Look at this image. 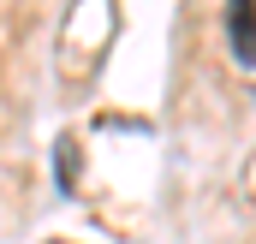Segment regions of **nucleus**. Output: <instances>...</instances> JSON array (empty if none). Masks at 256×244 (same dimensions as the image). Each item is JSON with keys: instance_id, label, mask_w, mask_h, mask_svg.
Instances as JSON below:
<instances>
[{"instance_id": "f257e3e1", "label": "nucleus", "mask_w": 256, "mask_h": 244, "mask_svg": "<svg viewBox=\"0 0 256 244\" xmlns=\"http://www.w3.org/2000/svg\"><path fill=\"white\" fill-rule=\"evenodd\" d=\"M226 36H232V60L256 66V0H226Z\"/></svg>"}, {"instance_id": "f03ea898", "label": "nucleus", "mask_w": 256, "mask_h": 244, "mask_svg": "<svg viewBox=\"0 0 256 244\" xmlns=\"http://www.w3.org/2000/svg\"><path fill=\"white\" fill-rule=\"evenodd\" d=\"M78 173H84V149L66 131V137H54V184H60V196H78Z\"/></svg>"}, {"instance_id": "7ed1b4c3", "label": "nucleus", "mask_w": 256, "mask_h": 244, "mask_svg": "<svg viewBox=\"0 0 256 244\" xmlns=\"http://www.w3.org/2000/svg\"><path fill=\"white\" fill-rule=\"evenodd\" d=\"M54 244H72V238H54Z\"/></svg>"}]
</instances>
